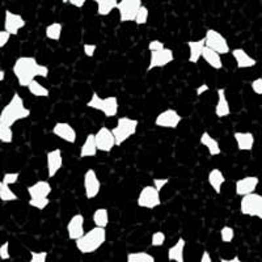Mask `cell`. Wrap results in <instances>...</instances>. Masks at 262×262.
<instances>
[{
  "label": "cell",
  "instance_id": "1",
  "mask_svg": "<svg viewBox=\"0 0 262 262\" xmlns=\"http://www.w3.org/2000/svg\"><path fill=\"white\" fill-rule=\"evenodd\" d=\"M29 116L30 111L25 106L24 98L16 92L13 93L8 104L0 111V123L12 127L16 122L21 121V119H27Z\"/></svg>",
  "mask_w": 262,
  "mask_h": 262
},
{
  "label": "cell",
  "instance_id": "2",
  "mask_svg": "<svg viewBox=\"0 0 262 262\" xmlns=\"http://www.w3.org/2000/svg\"><path fill=\"white\" fill-rule=\"evenodd\" d=\"M106 243V228L93 227L75 242V247L81 254L96 253Z\"/></svg>",
  "mask_w": 262,
  "mask_h": 262
},
{
  "label": "cell",
  "instance_id": "3",
  "mask_svg": "<svg viewBox=\"0 0 262 262\" xmlns=\"http://www.w3.org/2000/svg\"><path fill=\"white\" fill-rule=\"evenodd\" d=\"M38 62L34 57H18L12 66V72L20 86L27 88L37 78Z\"/></svg>",
  "mask_w": 262,
  "mask_h": 262
},
{
  "label": "cell",
  "instance_id": "4",
  "mask_svg": "<svg viewBox=\"0 0 262 262\" xmlns=\"http://www.w3.org/2000/svg\"><path fill=\"white\" fill-rule=\"evenodd\" d=\"M138 126H139V122L135 118H131V117L118 118L116 126L112 128V134L116 140V147L121 146L125 142H127L131 137H134L137 134Z\"/></svg>",
  "mask_w": 262,
  "mask_h": 262
},
{
  "label": "cell",
  "instance_id": "5",
  "mask_svg": "<svg viewBox=\"0 0 262 262\" xmlns=\"http://www.w3.org/2000/svg\"><path fill=\"white\" fill-rule=\"evenodd\" d=\"M86 106L95 111L101 112L107 118H113L118 114V98L114 96L109 97H101L97 92H93L90 101L86 102Z\"/></svg>",
  "mask_w": 262,
  "mask_h": 262
},
{
  "label": "cell",
  "instance_id": "6",
  "mask_svg": "<svg viewBox=\"0 0 262 262\" xmlns=\"http://www.w3.org/2000/svg\"><path fill=\"white\" fill-rule=\"evenodd\" d=\"M240 212L245 216L262 219V195L258 193L247 194L240 201Z\"/></svg>",
  "mask_w": 262,
  "mask_h": 262
},
{
  "label": "cell",
  "instance_id": "7",
  "mask_svg": "<svg viewBox=\"0 0 262 262\" xmlns=\"http://www.w3.org/2000/svg\"><path fill=\"white\" fill-rule=\"evenodd\" d=\"M203 38H205L206 48L211 49L212 51L217 53L219 55H227L228 53H231L228 41L221 32H217L215 29H207Z\"/></svg>",
  "mask_w": 262,
  "mask_h": 262
},
{
  "label": "cell",
  "instance_id": "8",
  "mask_svg": "<svg viewBox=\"0 0 262 262\" xmlns=\"http://www.w3.org/2000/svg\"><path fill=\"white\" fill-rule=\"evenodd\" d=\"M137 205L140 209L146 210H155L156 207L161 205L160 191L154 188V185H146L142 188L138 195Z\"/></svg>",
  "mask_w": 262,
  "mask_h": 262
},
{
  "label": "cell",
  "instance_id": "9",
  "mask_svg": "<svg viewBox=\"0 0 262 262\" xmlns=\"http://www.w3.org/2000/svg\"><path fill=\"white\" fill-rule=\"evenodd\" d=\"M140 6H143L142 0H118V4H117L116 9L118 11L121 23L134 21L135 15H137Z\"/></svg>",
  "mask_w": 262,
  "mask_h": 262
},
{
  "label": "cell",
  "instance_id": "10",
  "mask_svg": "<svg viewBox=\"0 0 262 262\" xmlns=\"http://www.w3.org/2000/svg\"><path fill=\"white\" fill-rule=\"evenodd\" d=\"M84 194L88 200H95L101 190V181L98 179L95 169H88L83 177Z\"/></svg>",
  "mask_w": 262,
  "mask_h": 262
},
{
  "label": "cell",
  "instance_id": "11",
  "mask_svg": "<svg viewBox=\"0 0 262 262\" xmlns=\"http://www.w3.org/2000/svg\"><path fill=\"white\" fill-rule=\"evenodd\" d=\"M174 59V54L170 49L164 48L161 50L158 51H151L149 54V63L147 70L151 71L154 69H163V67H167L168 64L173 62Z\"/></svg>",
  "mask_w": 262,
  "mask_h": 262
},
{
  "label": "cell",
  "instance_id": "12",
  "mask_svg": "<svg viewBox=\"0 0 262 262\" xmlns=\"http://www.w3.org/2000/svg\"><path fill=\"white\" fill-rule=\"evenodd\" d=\"M182 117L174 109H165L155 118V125L161 128H177L181 123Z\"/></svg>",
  "mask_w": 262,
  "mask_h": 262
},
{
  "label": "cell",
  "instance_id": "13",
  "mask_svg": "<svg viewBox=\"0 0 262 262\" xmlns=\"http://www.w3.org/2000/svg\"><path fill=\"white\" fill-rule=\"evenodd\" d=\"M25 24L27 23L20 13L12 12L9 9H7L4 12V30L8 32L11 36H17L18 32L24 29Z\"/></svg>",
  "mask_w": 262,
  "mask_h": 262
},
{
  "label": "cell",
  "instance_id": "14",
  "mask_svg": "<svg viewBox=\"0 0 262 262\" xmlns=\"http://www.w3.org/2000/svg\"><path fill=\"white\" fill-rule=\"evenodd\" d=\"M95 140L97 149L100 152H111L116 147V140L112 134V130L105 127V126L98 128L97 133L95 134Z\"/></svg>",
  "mask_w": 262,
  "mask_h": 262
},
{
  "label": "cell",
  "instance_id": "15",
  "mask_svg": "<svg viewBox=\"0 0 262 262\" xmlns=\"http://www.w3.org/2000/svg\"><path fill=\"white\" fill-rule=\"evenodd\" d=\"M55 137L58 139L63 140L66 143H70V144H74L76 142V138H78V134H76V130L72 127L70 123L67 122H58L54 125L53 130H51Z\"/></svg>",
  "mask_w": 262,
  "mask_h": 262
},
{
  "label": "cell",
  "instance_id": "16",
  "mask_svg": "<svg viewBox=\"0 0 262 262\" xmlns=\"http://www.w3.org/2000/svg\"><path fill=\"white\" fill-rule=\"evenodd\" d=\"M28 194H29V200H45L49 198V195L53 191L50 182L46 180H39L34 184L29 185L27 188Z\"/></svg>",
  "mask_w": 262,
  "mask_h": 262
},
{
  "label": "cell",
  "instance_id": "17",
  "mask_svg": "<svg viewBox=\"0 0 262 262\" xmlns=\"http://www.w3.org/2000/svg\"><path fill=\"white\" fill-rule=\"evenodd\" d=\"M84 215L81 214H75L72 215L71 219L69 221L67 226H66V229H67V235H69L70 240L72 242H76L78 238H80L81 236L85 233L84 231Z\"/></svg>",
  "mask_w": 262,
  "mask_h": 262
},
{
  "label": "cell",
  "instance_id": "18",
  "mask_svg": "<svg viewBox=\"0 0 262 262\" xmlns=\"http://www.w3.org/2000/svg\"><path fill=\"white\" fill-rule=\"evenodd\" d=\"M46 167H48V176L50 179L57 176V173L63 168V156L59 148L51 149L46 154Z\"/></svg>",
  "mask_w": 262,
  "mask_h": 262
},
{
  "label": "cell",
  "instance_id": "19",
  "mask_svg": "<svg viewBox=\"0 0 262 262\" xmlns=\"http://www.w3.org/2000/svg\"><path fill=\"white\" fill-rule=\"evenodd\" d=\"M259 185V179L257 176H247L237 180L235 184V191L238 196H244L247 194L256 193Z\"/></svg>",
  "mask_w": 262,
  "mask_h": 262
},
{
  "label": "cell",
  "instance_id": "20",
  "mask_svg": "<svg viewBox=\"0 0 262 262\" xmlns=\"http://www.w3.org/2000/svg\"><path fill=\"white\" fill-rule=\"evenodd\" d=\"M231 53H232L233 60L236 62L237 69L248 70V69H252V67H254V66L257 64V60L254 59L253 57H250L249 54H248L243 48L233 49Z\"/></svg>",
  "mask_w": 262,
  "mask_h": 262
},
{
  "label": "cell",
  "instance_id": "21",
  "mask_svg": "<svg viewBox=\"0 0 262 262\" xmlns=\"http://www.w3.org/2000/svg\"><path fill=\"white\" fill-rule=\"evenodd\" d=\"M231 105H229L228 98H227V93L224 88H219L217 90V100L216 105H215V116L217 118H226L231 114Z\"/></svg>",
  "mask_w": 262,
  "mask_h": 262
},
{
  "label": "cell",
  "instance_id": "22",
  "mask_svg": "<svg viewBox=\"0 0 262 262\" xmlns=\"http://www.w3.org/2000/svg\"><path fill=\"white\" fill-rule=\"evenodd\" d=\"M233 139H235L238 151H252L256 142L252 133H244V131H235Z\"/></svg>",
  "mask_w": 262,
  "mask_h": 262
},
{
  "label": "cell",
  "instance_id": "23",
  "mask_svg": "<svg viewBox=\"0 0 262 262\" xmlns=\"http://www.w3.org/2000/svg\"><path fill=\"white\" fill-rule=\"evenodd\" d=\"M185 248L186 240L184 237H179V240L168 249V259L170 262H185Z\"/></svg>",
  "mask_w": 262,
  "mask_h": 262
},
{
  "label": "cell",
  "instance_id": "24",
  "mask_svg": "<svg viewBox=\"0 0 262 262\" xmlns=\"http://www.w3.org/2000/svg\"><path fill=\"white\" fill-rule=\"evenodd\" d=\"M200 143L207 149L211 156H219L222 154V148H221V144L217 142V139H215L214 137L210 135V133L205 131L200 138Z\"/></svg>",
  "mask_w": 262,
  "mask_h": 262
},
{
  "label": "cell",
  "instance_id": "25",
  "mask_svg": "<svg viewBox=\"0 0 262 262\" xmlns=\"http://www.w3.org/2000/svg\"><path fill=\"white\" fill-rule=\"evenodd\" d=\"M207 181H209V185L215 193L221 194L222 190H223L224 182H226V177H224V173L219 168H214L209 172Z\"/></svg>",
  "mask_w": 262,
  "mask_h": 262
},
{
  "label": "cell",
  "instance_id": "26",
  "mask_svg": "<svg viewBox=\"0 0 262 262\" xmlns=\"http://www.w3.org/2000/svg\"><path fill=\"white\" fill-rule=\"evenodd\" d=\"M189 48V58L188 60L190 63H198L202 58L203 49H205V38L195 39V41H189L188 42Z\"/></svg>",
  "mask_w": 262,
  "mask_h": 262
},
{
  "label": "cell",
  "instance_id": "27",
  "mask_svg": "<svg viewBox=\"0 0 262 262\" xmlns=\"http://www.w3.org/2000/svg\"><path fill=\"white\" fill-rule=\"evenodd\" d=\"M201 59L205 60L207 64L214 69L215 71H219V70L223 69V59H222V55H219L217 53L212 51L211 49L206 48L203 49V53H202V58Z\"/></svg>",
  "mask_w": 262,
  "mask_h": 262
},
{
  "label": "cell",
  "instance_id": "28",
  "mask_svg": "<svg viewBox=\"0 0 262 262\" xmlns=\"http://www.w3.org/2000/svg\"><path fill=\"white\" fill-rule=\"evenodd\" d=\"M97 146H96V140H95V134H88L86 135L85 140H84L83 146H81L80 152H79V155H80L81 159H86V158H95L97 155Z\"/></svg>",
  "mask_w": 262,
  "mask_h": 262
},
{
  "label": "cell",
  "instance_id": "29",
  "mask_svg": "<svg viewBox=\"0 0 262 262\" xmlns=\"http://www.w3.org/2000/svg\"><path fill=\"white\" fill-rule=\"evenodd\" d=\"M97 7L98 16H107L117 8L118 0H93Z\"/></svg>",
  "mask_w": 262,
  "mask_h": 262
},
{
  "label": "cell",
  "instance_id": "30",
  "mask_svg": "<svg viewBox=\"0 0 262 262\" xmlns=\"http://www.w3.org/2000/svg\"><path fill=\"white\" fill-rule=\"evenodd\" d=\"M63 32V25L60 23H51L46 27L45 29V36L46 38L50 39V41L58 42L62 37Z\"/></svg>",
  "mask_w": 262,
  "mask_h": 262
},
{
  "label": "cell",
  "instance_id": "31",
  "mask_svg": "<svg viewBox=\"0 0 262 262\" xmlns=\"http://www.w3.org/2000/svg\"><path fill=\"white\" fill-rule=\"evenodd\" d=\"M92 219L95 227L106 228V226L109 224V211H107V209L95 210V212L92 215Z\"/></svg>",
  "mask_w": 262,
  "mask_h": 262
},
{
  "label": "cell",
  "instance_id": "32",
  "mask_svg": "<svg viewBox=\"0 0 262 262\" xmlns=\"http://www.w3.org/2000/svg\"><path fill=\"white\" fill-rule=\"evenodd\" d=\"M126 262H156V259L148 252L140 250V252H130V253H127Z\"/></svg>",
  "mask_w": 262,
  "mask_h": 262
},
{
  "label": "cell",
  "instance_id": "33",
  "mask_svg": "<svg viewBox=\"0 0 262 262\" xmlns=\"http://www.w3.org/2000/svg\"><path fill=\"white\" fill-rule=\"evenodd\" d=\"M28 91H29L30 95H33L34 97H48L49 96V90L45 85H42L39 81H37L36 79L27 86Z\"/></svg>",
  "mask_w": 262,
  "mask_h": 262
},
{
  "label": "cell",
  "instance_id": "34",
  "mask_svg": "<svg viewBox=\"0 0 262 262\" xmlns=\"http://www.w3.org/2000/svg\"><path fill=\"white\" fill-rule=\"evenodd\" d=\"M17 200L18 195L11 189V186L4 184L2 185V189H0V201H3V202H13V201Z\"/></svg>",
  "mask_w": 262,
  "mask_h": 262
},
{
  "label": "cell",
  "instance_id": "35",
  "mask_svg": "<svg viewBox=\"0 0 262 262\" xmlns=\"http://www.w3.org/2000/svg\"><path fill=\"white\" fill-rule=\"evenodd\" d=\"M13 142V131L12 127L0 123V143L9 144Z\"/></svg>",
  "mask_w": 262,
  "mask_h": 262
},
{
  "label": "cell",
  "instance_id": "36",
  "mask_svg": "<svg viewBox=\"0 0 262 262\" xmlns=\"http://www.w3.org/2000/svg\"><path fill=\"white\" fill-rule=\"evenodd\" d=\"M149 17V11L146 6H140V8L138 9L137 15H135L134 23L137 25H144L147 24V21H148Z\"/></svg>",
  "mask_w": 262,
  "mask_h": 262
},
{
  "label": "cell",
  "instance_id": "37",
  "mask_svg": "<svg viewBox=\"0 0 262 262\" xmlns=\"http://www.w3.org/2000/svg\"><path fill=\"white\" fill-rule=\"evenodd\" d=\"M233 238H235V229L229 226L222 227L221 229L222 243H224V244H229V243L233 242Z\"/></svg>",
  "mask_w": 262,
  "mask_h": 262
},
{
  "label": "cell",
  "instance_id": "38",
  "mask_svg": "<svg viewBox=\"0 0 262 262\" xmlns=\"http://www.w3.org/2000/svg\"><path fill=\"white\" fill-rule=\"evenodd\" d=\"M167 240V235L163 231H156L151 236V245L152 247H163Z\"/></svg>",
  "mask_w": 262,
  "mask_h": 262
},
{
  "label": "cell",
  "instance_id": "39",
  "mask_svg": "<svg viewBox=\"0 0 262 262\" xmlns=\"http://www.w3.org/2000/svg\"><path fill=\"white\" fill-rule=\"evenodd\" d=\"M18 179H20V173L18 172H8L3 176L2 182H3L4 185H8V186H11V185L17 184Z\"/></svg>",
  "mask_w": 262,
  "mask_h": 262
},
{
  "label": "cell",
  "instance_id": "40",
  "mask_svg": "<svg viewBox=\"0 0 262 262\" xmlns=\"http://www.w3.org/2000/svg\"><path fill=\"white\" fill-rule=\"evenodd\" d=\"M48 252L41 250V252H34L30 250V259L29 262H48Z\"/></svg>",
  "mask_w": 262,
  "mask_h": 262
},
{
  "label": "cell",
  "instance_id": "41",
  "mask_svg": "<svg viewBox=\"0 0 262 262\" xmlns=\"http://www.w3.org/2000/svg\"><path fill=\"white\" fill-rule=\"evenodd\" d=\"M28 205L30 207H33V209H37L39 211H42V210H45L50 205V200L49 198H45V200H29Z\"/></svg>",
  "mask_w": 262,
  "mask_h": 262
},
{
  "label": "cell",
  "instance_id": "42",
  "mask_svg": "<svg viewBox=\"0 0 262 262\" xmlns=\"http://www.w3.org/2000/svg\"><path fill=\"white\" fill-rule=\"evenodd\" d=\"M9 258H11V252H9V242H6L0 245V259H2V261H8Z\"/></svg>",
  "mask_w": 262,
  "mask_h": 262
},
{
  "label": "cell",
  "instance_id": "43",
  "mask_svg": "<svg viewBox=\"0 0 262 262\" xmlns=\"http://www.w3.org/2000/svg\"><path fill=\"white\" fill-rule=\"evenodd\" d=\"M250 88H252V91H253L257 96H262V78H257L254 79V80H252Z\"/></svg>",
  "mask_w": 262,
  "mask_h": 262
},
{
  "label": "cell",
  "instance_id": "44",
  "mask_svg": "<svg viewBox=\"0 0 262 262\" xmlns=\"http://www.w3.org/2000/svg\"><path fill=\"white\" fill-rule=\"evenodd\" d=\"M168 182H169V180L168 179H154L152 180V185H154V188H155L158 191L163 190V189L168 185Z\"/></svg>",
  "mask_w": 262,
  "mask_h": 262
},
{
  "label": "cell",
  "instance_id": "45",
  "mask_svg": "<svg viewBox=\"0 0 262 262\" xmlns=\"http://www.w3.org/2000/svg\"><path fill=\"white\" fill-rule=\"evenodd\" d=\"M164 48H165V45H164V42H161L160 39H152V41H149V43H148L149 53H151V51L161 50V49H164Z\"/></svg>",
  "mask_w": 262,
  "mask_h": 262
},
{
  "label": "cell",
  "instance_id": "46",
  "mask_svg": "<svg viewBox=\"0 0 262 262\" xmlns=\"http://www.w3.org/2000/svg\"><path fill=\"white\" fill-rule=\"evenodd\" d=\"M96 50H97V46H96L95 43H85V45L83 46L84 54H85V55H86V57H88V58L95 57Z\"/></svg>",
  "mask_w": 262,
  "mask_h": 262
},
{
  "label": "cell",
  "instance_id": "47",
  "mask_svg": "<svg viewBox=\"0 0 262 262\" xmlns=\"http://www.w3.org/2000/svg\"><path fill=\"white\" fill-rule=\"evenodd\" d=\"M11 34H9L8 32H6L4 29L0 30V49L6 48L7 45H8L9 39H11Z\"/></svg>",
  "mask_w": 262,
  "mask_h": 262
},
{
  "label": "cell",
  "instance_id": "48",
  "mask_svg": "<svg viewBox=\"0 0 262 262\" xmlns=\"http://www.w3.org/2000/svg\"><path fill=\"white\" fill-rule=\"evenodd\" d=\"M67 3H70L75 8H83L85 6L86 0H67Z\"/></svg>",
  "mask_w": 262,
  "mask_h": 262
},
{
  "label": "cell",
  "instance_id": "49",
  "mask_svg": "<svg viewBox=\"0 0 262 262\" xmlns=\"http://www.w3.org/2000/svg\"><path fill=\"white\" fill-rule=\"evenodd\" d=\"M209 90H210V86L207 85V84H202V85H200L198 88H196L195 93H196V96H202V95H205L206 92H209Z\"/></svg>",
  "mask_w": 262,
  "mask_h": 262
},
{
  "label": "cell",
  "instance_id": "50",
  "mask_svg": "<svg viewBox=\"0 0 262 262\" xmlns=\"http://www.w3.org/2000/svg\"><path fill=\"white\" fill-rule=\"evenodd\" d=\"M200 262H212L211 254H210L209 250H203L202 254H201Z\"/></svg>",
  "mask_w": 262,
  "mask_h": 262
},
{
  "label": "cell",
  "instance_id": "51",
  "mask_svg": "<svg viewBox=\"0 0 262 262\" xmlns=\"http://www.w3.org/2000/svg\"><path fill=\"white\" fill-rule=\"evenodd\" d=\"M221 262H243L238 257H232V258H221Z\"/></svg>",
  "mask_w": 262,
  "mask_h": 262
},
{
  "label": "cell",
  "instance_id": "52",
  "mask_svg": "<svg viewBox=\"0 0 262 262\" xmlns=\"http://www.w3.org/2000/svg\"><path fill=\"white\" fill-rule=\"evenodd\" d=\"M4 79H6V71H4V70H0V83L4 81Z\"/></svg>",
  "mask_w": 262,
  "mask_h": 262
},
{
  "label": "cell",
  "instance_id": "53",
  "mask_svg": "<svg viewBox=\"0 0 262 262\" xmlns=\"http://www.w3.org/2000/svg\"><path fill=\"white\" fill-rule=\"evenodd\" d=\"M2 185H3V182L0 181V189H2Z\"/></svg>",
  "mask_w": 262,
  "mask_h": 262
},
{
  "label": "cell",
  "instance_id": "54",
  "mask_svg": "<svg viewBox=\"0 0 262 262\" xmlns=\"http://www.w3.org/2000/svg\"><path fill=\"white\" fill-rule=\"evenodd\" d=\"M62 2H63V3H64V4L67 3V0H62Z\"/></svg>",
  "mask_w": 262,
  "mask_h": 262
}]
</instances>
